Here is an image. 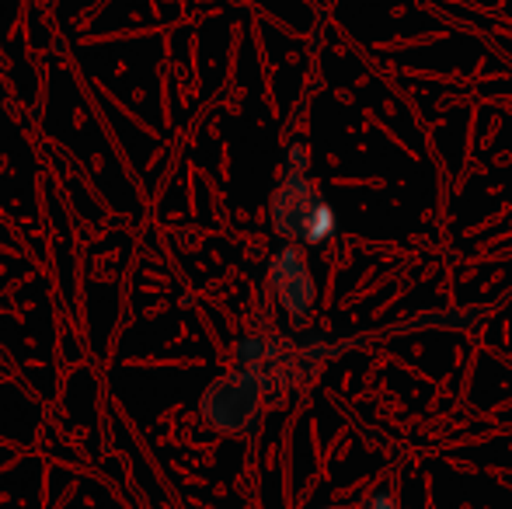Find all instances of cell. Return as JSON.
I'll return each instance as SVG.
<instances>
[{"label":"cell","mask_w":512,"mask_h":509,"mask_svg":"<svg viewBox=\"0 0 512 509\" xmlns=\"http://www.w3.org/2000/svg\"><path fill=\"white\" fill-rule=\"evenodd\" d=\"M269 220L279 238L286 241L300 238L307 245H321V241H328L335 234V210L314 189L307 171L283 168V182L272 192V203H269Z\"/></svg>","instance_id":"1"},{"label":"cell","mask_w":512,"mask_h":509,"mask_svg":"<svg viewBox=\"0 0 512 509\" xmlns=\"http://www.w3.org/2000/svg\"><path fill=\"white\" fill-rule=\"evenodd\" d=\"M272 391V384L248 370H230V374L216 377L213 384L199 398V412L216 433L223 436H244L258 426L262 419L265 394Z\"/></svg>","instance_id":"2"},{"label":"cell","mask_w":512,"mask_h":509,"mask_svg":"<svg viewBox=\"0 0 512 509\" xmlns=\"http://www.w3.org/2000/svg\"><path fill=\"white\" fill-rule=\"evenodd\" d=\"M269 286L276 293L279 307L290 314L293 321H307V314L314 311V276H310V265L304 248L283 245L269 262Z\"/></svg>","instance_id":"3"},{"label":"cell","mask_w":512,"mask_h":509,"mask_svg":"<svg viewBox=\"0 0 512 509\" xmlns=\"http://www.w3.org/2000/svg\"><path fill=\"white\" fill-rule=\"evenodd\" d=\"M286 171H307V147L304 143H293L286 150Z\"/></svg>","instance_id":"4"},{"label":"cell","mask_w":512,"mask_h":509,"mask_svg":"<svg viewBox=\"0 0 512 509\" xmlns=\"http://www.w3.org/2000/svg\"><path fill=\"white\" fill-rule=\"evenodd\" d=\"M366 509H398V499L391 492H377V496L366 499Z\"/></svg>","instance_id":"5"},{"label":"cell","mask_w":512,"mask_h":509,"mask_svg":"<svg viewBox=\"0 0 512 509\" xmlns=\"http://www.w3.org/2000/svg\"><path fill=\"white\" fill-rule=\"evenodd\" d=\"M328 509H345V506H328Z\"/></svg>","instance_id":"6"}]
</instances>
